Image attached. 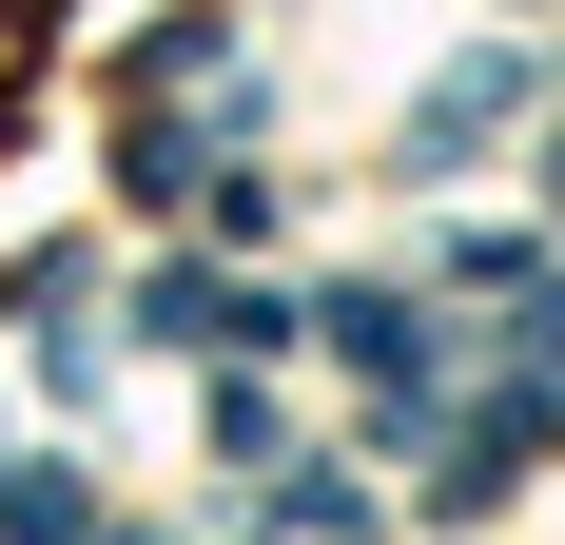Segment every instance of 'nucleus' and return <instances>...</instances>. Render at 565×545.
Returning a JSON list of instances; mask_svg holds the SVG:
<instances>
[{
    "label": "nucleus",
    "instance_id": "1",
    "mask_svg": "<svg viewBox=\"0 0 565 545\" xmlns=\"http://www.w3.org/2000/svg\"><path fill=\"white\" fill-rule=\"evenodd\" d=\"M546 195H565V157H546Z\"/></svg>",
    "mask_w": 565,
    "mask_h": 545
}]
</instances>
